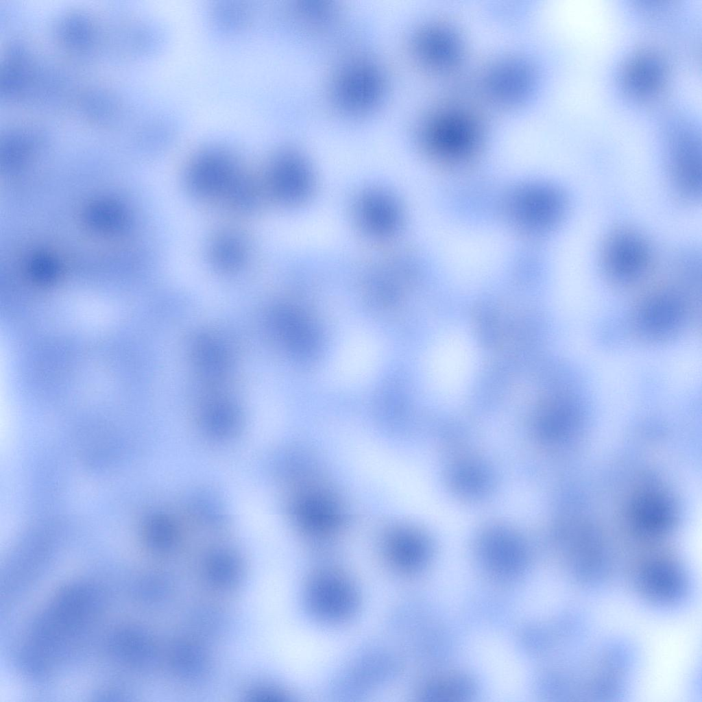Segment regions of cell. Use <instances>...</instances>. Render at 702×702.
Returning a JSON list of instances; mask_svg holds the SVG:
<instances>
[{
  "instance_id": "obj_13",
  "label": "cell",
  "mask_w": 702,
  "mask_h": 702,
  "mask_svg": "<svg viewBox=\"0 0 702 702\" xmlns=\"http://www.w3.org/2000/svg\"><path fill=\"white\" fill-rule=\"evenodd\" d=\"M472 690L468 679L462 676H449L432 682L427 688V696L436 700H454L468 696Z\"/></svg>"
},
{
  "instance_id": "obj_7",
  "label": "cell",
  "mask_w": 702,
  "mask_h": 702,
  "mask_svg": "<svg viewBox=\"0 0 702 702\" xmlns=\"http://www.w3.org/2000/svg\"><path fill=\"white\" fill-rule=\"evenodd\" d=\"M296 517L302 527L314 535H327L336 529L340 514L331 501L323 496H302L295 506Z\"/></svg>"
},
{
  "instance_id": "obj_5",
  "label": "cell",
  "mask_w": 702,
  "mask_h": 702,
  "mask_svg": "<svg viewBox=\"0 0 702 702\" xmlns=\"http://www.w3.org/2000/svg\"><path fill=\"white\" fill-rule=\"evenodd\" d=\"M670 154L675 183L682 195L701 193V148L697 136L686 125L676 126L670 136Z\"/></svg>"
},
{
  "instance_id": "obj_18",
  "label": "cell",
  "mask_w": 702,
  "mask_h": 702,
  "mask_svg": "<svg viewBox=\"0 0 702 702\" xmlns=\"http://www.w3.org/2000/svg\"><path fill=\"white\" fill-rule=\"evenodd\" d=\"M112 38H113V36H110V39H109L110 42V38H111V40H112ZM112 46H113V45H112ZM113 49H114V48H113ZM114 55H115V54H114ZM115 58H116V57H115ZM116 60H117V59H116ZM117 65H118V64H117ZM118 68H119V67H118ZM120 77H121V76H120ZM117 80H119V77H118V78H117Z\"/></svg>"
},
{
  "instance_id": "obj_15",
  "label": "cell",
  "mask_w": 702,
  "mask_h": 702,
  "mask_svg": "<svg viewBox=\"0 0 702 702\" xmlns=\"http://www.w3.org/2000/svg\"><path fill=\"white\" fill-rule=\"evenodd\" d=\"M205 420L211 432L217 435H226L234 429L237 415L232 406L226 403H217L208 409Z\"/></svg>"
},
{
  "instance_id": "obj_16",
  "label": "cell",
  "mask_w": 702,
  "mask_h": 702,
  "mask_svg": "<svg viewBox=\"0 0 702 702\" xmlns=\"http://www.w3.org/2000/svg\"><path fill=\"white\" fill-rule=\"evenodd\" d=\"M145 534L149 544L157 548L170 546L175 540L176 531L171 522L166 517L157 516L146 525Z\"/></svg>"
},
{
  "instance_id": "obj_9",
  "label": "cell",
  "mask_w": 702,
  "mask_h": 702,
  "mask_svg": "<svg viewBox=\"0 0 702 702\" xmlns=\"http://www.w3.org/2000/svg\"><path fill=\"white\" fill-rule=\"evenodd\" d=\"M386 551L391 562L399 570L411 572L422 564L425 550L421 540L405 531L392 533L386 543Z\"/></svg>"
},
{
  "instance_id": "obj_11",
  "label": "cell",
  "mask_w": 702,
  "mask_h": 702,
  "mask_svg": "<svg viewBox=\"0 0 702 702\" xmlns=\"http://www.w3.org/2000/svg\"><path fill=\"white\" fill-rule=\"evenodd\" d=\"M642 314V324L644 328L653 332L668 330L677 317L675 303L667 297H659L652 300Z\"/></svg>"
},
{
  "instance_id": "obj_3",
  "label": "cell",
  "mask_w": 702,
  "mask_h": 702,
  "mask_svg": "<svg viewBox=\"0 0 702 702\" xmlns=\"http://www.w3.org/2000/svg\"><path fill=\"white\" fill-rule=\"evenodd\" d=\"M637 593L647 603L670 607L682 602L689 590L686 573L668 559H653L642 564L633 574Z\"/></svg>"
},
{
  "instance_id": "obj_17",
  "label": "cell",
  "mask_w": 702,
  "mask_h": 702,
  "mask_svg": "<svg viewBox=\"0 0 702 702\" xmlns=\"http://www.w3.org/2000/svg\"><path fill=\"white\" fill-rule=\"evenodd\" d=\"M92 36H93V35H92L91 34H90V36H89L88 35L86 34V36H85V38H86V36H88V38H89L90 39H91V40H93V38H92ZM94 45H95V44H94ZM95 48H96V47H95ZM97 52H98V51H97ZM100 58H101V57H100ZM102 62H103V61H102ZM103 63H104V62H103ZM105 68H106V67H105ZM107 73H108V72H107ZM108 76H109V75H108ZM109 78H110V77H109Z\"/></svg>"
},
{
  "instance_id": "obj_1",
  "label": "cell",
  "mask_w": 702,
  "mask_h": 702,
  "mask_svg": "<svg viewBox=\"0 0 702 702\" xmlns=\"http://www.w3.org/2000/svg\"><path fill=\"white\" fill-rule=\"evenodd\" d=\"M308 608L319 619L344 621L354 614L359 603L356 588L342 572L332 569L315 572L306 587Z\"/></svg>"
},
{
  "instance_id": "obj_6",
  "label": "cell",
  "mask_w": 702,
  "mask_h": 702,
  "mask_svg": "<svg viewBox=\"0 0 702 702\" xmlns=\"http://www.w3.org/2000/svg\"><path fill=\"white\" fill-rule=\"evenodd\" d=\"M337 95L341 104L351 109H361L371 104L379 92L380 81L375 71L359 66L340 78Z\"/></svg>"
},
{
  "instance_id": "obj_8",
  "label": "cell",
  "mask_w": 702,
  "mask_h": 702,
  "mask_svg": "<svg viewBox=\"0 0 702 702\" xmlns=\"http://www.w3.org/2000/svg\"><path fill=\"white\" fill-rule=\"evenodd\" d=\"M229 164L219 157H206L191 170L189 180L193 188L202 194L230 190L236 180Z\"/></svg>"
},
{
  "instance_id": "obj_14",
  "label": "cell",
  "mask_w": 702,
  "mask_h": 702,
  "mask_svg": "<svg viewBox=\"0 0 702 702\" xmlns=\"http://www.w3.org/2000/svg\"><path fill=\"white\" fill-rule=\"evenodd\" d=\"M213 256L219 267L223 269H233L243 261V246L237 238L231 234H223L215 242Z\"/></svg>"
},
{
  "instance_id": "obj_12",
  "label": "cell",
  "mask_w": 702,
  "mask_h": 702,
  "mask_svg": "<svg viewBox=\"0 0 702 702\" xmlns=\"http://www.w3.org/2000/svg\"><path fill=\"white\" fill-rule=\"evenodd\" d=\"M195 355L201 368L210 375L217 376L226 368V358L221 346L207 336L200 337L195 343Z\"/></svg>"
},
{
  "instance_id": "obj_4",
  "label": "cell",
  "mask_w": 702,
  "mask_h": 702,
  "mask_svg": "<svg viewBox=\"0 0 702 702\" xmlns=\"http://www.w3.org/2000/svg\"><path fill=\"white\" fill-rule=\"evenodd\" d=\"M650 259L651 252L646 241L629 230L613 233L605 242L602 254L606 271L620 280L640 276L646 269Z\"/></svg>"
},
{
  "instance_id": "obj_2",
  "label": "cell",
  "mask_w": 702,
  "mask_h": 702,
  "mask_svg": "<svg viewBox=\"0 0 702 702\" xmlns=\"http://www.w3.org/2000/svg\"><path fill=\"white\" fill-rule=\"evenodd\" d=\"M666 59L651 48L631 54L620 66L618 78L622 93L638 102H651L664 91L669 77Z\"/></svg>"
},
{
  "instance_id": "obj_10",
  "label": "cell",
  "mask_w": 702,
  "mask_h": 702,
  "mask_svg": "<svg viewBox=\"0 0 702 702\" xmlns=\"http://www.w3.org/2000/svg\"><path fill=\"white\" fill-rule=\"evenodd\" d=\"M633 513L637 524L653 533L667 529L673 518L671 505L664 497L657 494H646L639 498Z\"/></svg>"
}]
</instances>
